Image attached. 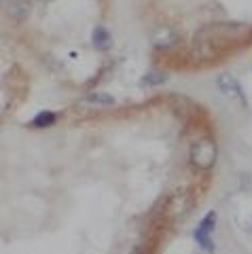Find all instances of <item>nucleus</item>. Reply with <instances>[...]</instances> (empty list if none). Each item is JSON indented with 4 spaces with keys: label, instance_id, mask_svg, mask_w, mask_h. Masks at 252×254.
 Wrapping results in <instances>:
<instances>
[{
    "label": "nucleus",
    "instance_id": "nucleus-1",
    "mask_svg": "<svg viewBox=\"0 0 252 254\" xmlns=\"http://www.w3.org/2000/svg\"><path fill=\"white\" fill-rule=\"evenodd\" d=\"M252 28L244 23H212L197 32L193 43V53L199 60H212L225 53L229 47L242 45V41H250Z\"/></svg>",
    "mask_w": 252,
    "mask_h": 254
},
{
    "label": "nucleus",
    "instance_id": "nucleus-4",
    "mask_svg": "<svg viewBox=\"0 0 252 254\" xmlns=\"http://www.w3.org/2000/svg\"><path fill=\"white\" fill-rule=\"evenodd\" d=\"M180 41V34L174 30V28H170V26H159L153 34H151V43L155 49H172V47H176Z\"/></svg>",
    "mask_w": 252,
    "mask_h": 254
},
{
    "label": "nucleus",
    "instance_id": "nucleus-7",
    "mask_svg": "<svg viewBox=\"0 0 252 254\" xmlns=\"http://www.w3.org/2000/svg\"><path fill=\"white\" fill-rule=\"evenodd\" d=\"M91 43L98 51H106V49H110V45H113V36H110V32L104 26H96L91 32Z\"/></svg>",
    "mask_w": 252,
    "mask_h": 254
},
{
    "label": "nucleus",
    "instance_id": "nucleus-13",
    "mask_svg": "<svg viewBox=\"0 0 252 254\" xmlns=\"http://www.w3.org/2000/svg\"><path fill=\"white\" fill-rule=\"evenodd\" d=\"M41 2H51V0H41Z\"/></svg>",
    "mask_w": 252,
    "mask_h": 254
},
{
    "label": "nucleus",
    "instance_id": "nucleus-12",
    "mask_svg": "<svg viewBox=\"0 0 252 254\" xmlns=\"http://www.w3.org/2000/svg\"><path fill=\"white\" fill-rule=\"evenodd\" d=\"M214 225H216V212H208V216H203L197 229H201V231H206V233H212L214 231Z\"/></svg>",
    "mask_w": 252,
    "mask_h": 254
},
{
    "label": "nucleus",
    "instance_id": "nucleus-6",
    "mask_svg": "<svg viewBox=\"0 0 252 254\" xmlns=\"http://www.w3.org/2000/svg\"><path fill=\"white\" fill-rule=\"evenodd\" d=\"M0 2H2L4 13L11 15V17L17 19V21L28 19L30 11H32V6H30L28 0H0Z\"/></svg>",
    "mask_w": 252,
    "mask_h": 254
},
{
    "label": "nucleus",
    "instance_id": "nucleus-2",
    "mask_svg": "<svg viewBox=\"0 0 252 254\" xmlns=\"http://www.w3.org/2000/svg\"><path fill=\"white\" fill-rule=\"evenodd\" d=\"M218 159V146L212 138H199L191 144L189 150V161H191L193 168H197L201 172L212 170Z\"/></svg>",
    "mask_w": 252,
    "mask_h": 254
},
{
    "label": "nucleus",
    "instance_id": "nucleus-3",
    "mask_svg": "<svg viewBox=\"0 0 252 254\" xmlns=\"http://www.w3.org/2000/svg\"><path fill=\"white\" fill-rule=\"evenodd\" d=\"M216 85H218V89L220 93L225 95V98H229V100H235L238 104H242L244 108H248V100H246V93H244L242 89V85L235 81V78L231 74H220L216 78Z\"/></svg>",
    "mask_w": 252,
    "mask_h": 254
},
{
    "label": "nucleus",
    "instance_id": "nucleus-11",
    "mask_svg": "<svg viewBox=\"0 0 252 254\" xmlns=\"http://www.w3.org/2000/svg\"><path fill=\"white\" fill-rule=\"evenodd\" d=\"M193 237H195V242H197L203 250H208V252H214V242H212V237H210V233H206V231H201V229H197V231L193 233Z\"/></svg>",
    "mask_w": 252,
    "mask_h": 254
},
{
    "label": "nucleus",
    "instance_id": "nucleus-5",
    "mask_svg": "<svg viewBox=\"0 0 252 254\" xmlns=\"http://www.w3.org/2000/svg\"><path fill=\"white\" fill-rule=\"evenodd\" d=\"M165 208H163V214L168 218H180L185 216V212L189 210V195H168L163 199Z\"/></svg>",
    "mask_w": 252,
    "mask_h": 254
},
{
    "label": "nucleus",
    "instance_id": "nucleus-10",
    "mask_svg": "<svg viewBox=\"0 0 252 254\" xmlns=\"http://www.w3.org/2000/svg\"><path fill=\"white\" fill-rule=\"evenodd\" d=\"M87 100L91 104H98V106H115L117 100L113 98L110 93H104V91H96V93H89Z\"/></svg>",
    "mask_w": 252,
    "mask_h": 254
},
{
    "label": "nucleus",
    "instance_id": "nucleus-8",
    "mask_svg": "<svg viewBox=\"0 0 252 254\" xmlns=\"http://www.w3.org/2000/svg\"><path fill=\"white\" fill-rule=\"evenodd\" d=\"M55 121H58V115L51 113V110H43V113H38L34 119H32V127H36V129H47V127H51Z\"/></svg>",
    "mask_w": 252,
    "mask_h": 254
},
{
    "label": "nucleus",
    "instance_id": "nucleus-9",
    "mask_svg": "<svg viewBox=\"0 0 252 254\" xmlns=\"http://www.w3.org/2000/svg\"><path fill=\"white\" fill-rule=\"evenodd\" d=\"M165 81H168V76H165L163 72H159V70H151V72H146L142 78H140V85L142 87H157V85H163Z\"/></svg>",
    "mask_w": 252,
    "mask_h": 254
}]
</instances>
